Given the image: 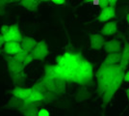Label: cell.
<instances>
[{
  "label": "cell",
  "instance_id": "6da1fadb",
  "mask_svg": "<svg viewBox=\"0 0 129 116\" xmlns=\"http://www.w3.org/2000/svg\"><path fill=\"white\" fill-rule=\"evenodd\" d=\"M55 65L57 77H62L68 82L80 85H92L93 67L80 52L66 51L63 55L56 57Z\"/></svg>",
  "mask_w": 129,
  "mask_h": 116
},
{
  "label": "cell",
  "instance_id": "7a4b0ae2",
  "mask_svg": "<svg viewBox=\"0 0 129 116\" xmlns=\"http://www.w3.org/2000/svg\"><path fill=\"white\" fill-rule=\"evenodd\" d=\"M124 70L120 65H107L102 63L95 74L97 79L96 93L102 98V108L105 109L107 105L113 99L114 95L124 81Z\"/></svg>",
  "mask_w": 129,
  "mask_h": 116
},
{
  "label": "cell",
  "instance_id": "3957f363",
  "mask_svg": "<svg viewBox=\"0 0 129 116\" xmlns=\"http://www.w3.org/2000/svg\"><path fill=\"white\" fill-rule=\"evenodd\" d=\"M48 47H47V44L44 41L38 42V44H36V47L32 50L34 59H36V60H43L46 56L48 55Z\"/></svg>",
  "mask_w": 129,
  "mask_h": 116
},
{
  "label": "cell",
  "instance_id": "277c9868",
  "mask_svg": "<svg viewBox=\"0 0 129 116\" xmlns=\"http://www.w3.org/2000/svg\"><path fill=\"white\" fill-rule=\"evenodd\" d=\"M4 58H5L6 62H7L8 70H9L10 75H11V74H17V73L22 72V71L24 70L25 67L23 65V63L16 60V59L14 58V56L9 55V54H5V55H4Z\"/></svg>",
  "mask_w": 129,
  "mask_h": 116
},
{
  "label": "cell",
  "instance_id": "5b68a950",
  "mask_svg": "<svg viewBox=\"0 0 129 116\" xmlns=\"http://www.w3.org/2000/svg\"><path fill=\"white\" fill-rule=\"evenodd\" d=\"M4 38L6 42H9V41H15V42H19V43L21 42L23 37L19 31V27L17 23H15L10 26L9 31L7 32V34L4 35Z\"/></svg>",
  "mask_w": 129,
  "mask_h": 116
},
{
  "label": "cell",
  "instance_id": "8992f818",
  "mask_svg": "<svg viewBox=\"0 0 129 116\" xmlns=\"http://www.w3.org/2000/svg\"><path fill=\"white\" fill-rule=\"evenodd\" d=\"M22 50L21 44L19 42H15V41H9L6 42L3 45V51L5 54L9 55H15L18 51Z\"/></svg>",
  "mask_w": 129,
  "mask_h": 116
},
{
  "label": "cell",
  "instance_id": "52a82bcc",
  "mask_svg": "<svg viewBox=\"0 0 129 116\" xmlns=\"http://www.w3.org/2000/svg\"><path fill=\"white\" fill-rule=\"evenodd\" d=\"M116 17V10H115V7L113 6H107L106 8L102 9L101 13L99 14V16L97 17V20L101 22L108 21L109 19L114 18Z\"/></svg>",
  "mask_w": 129,
  "mask_h": 116
},
{
  "label": "cell",
  "instance_id": "ba28073f",
  "mask_svg": "<svg viewBox=\"0 0 129 116\" xmlns=\"http://www.w3.org/2000/svg\"><path fill=\"white\" fill-rule=\"evenodd\" d=\"M90 42H91V48L92 50H101L105 44L104 37L100 34H91L90 35Z\"/></svg>",
  "mask_w": 129,
  "mask_h": 116
},
{
  "label": "cell",
  "instance_id": "9c48e42d",
  "mask_svg": "<svg viewBox=\"0 0 129 116\" xmlns=\"http://www.w3.org/2000/svg\"><path fill=\"white\" fill-rule=\"evenodd\" d=\"M104 50L107 53H111V52H120L121 51V44L120 42L118 40H110L105 42V44L103 45Z\"/></svg>",
  "mask_w": 129,
  "mask_h": 116
},
{
  "label": "cell",
  "instance_id": "30bf717a",
  "mask_svg": "<svg viewBox=\"0 0 129 116\" xmlns=\"http://www.w3.org/2000/svg\"><path fill=\"white\" fill-rule=\"evenodd\" d=\"M19 112L25 116H37L39 109L37 106L33 105L31 103H24V105L19 109Z\"/></svg>",
  "mask_w": 129,
  "mask_h": 116
},
{
  "label": "cell",
  "instance_id": "8fae6325",
  "mask_svg": "<svg viewBox=\"0 0 129 116\" xmlns=\"http://www.w3.org/2000/svg\"><path fill=\"white\" fill-rule=\"evenodd\" d=\"M38 44V42L32 37H28V36H24L22 38L20 44H21L22 50H26L28 52H32L34 48L36 47V44Z\"/></svg>",
  "mask_w": 129,
  "mask_h": 116
},
{
  "label": "cell",
  "instance_id": "7c38bea8",
  "mask_svg": "<svg viewBox=\"0 0 129 116\" xmlns=\"http://www.w3.org/2000/svg\"><path fill=\"white\" fill-rule=\"evenodd\" d=\"M32 91V87L31 88H24V87H21V86H16V88L13 89L11 91V93L14 96H16V97H18L20 99L25 100L29 97V95L31 94Z\"/></svg>",
  "mask_w": 129,
  "mask_h": 116
},
{
  "label": "cell",
  "instance_id": "4fadbf2b",
  "mask_svg": "<svg viewBox=\"0 0 129 116\" xmlns=\"http://www.w3.org/2000/svg\"><path fill=\"white\" fill-rule=\"evenodd\" d=\"M24 103H25V101L23 99H20V98H18V97L13 95V97H11V99L8 102V104H7V105H6L5 107L6 108H12V109H17V110H19L22 106H23Z\"/></svg>",
  "mask_w": 129,
  "mask_h": 116
},
{
  "label": "cell",
  "instance_id": "5bb4252c",
  "mask_svg": "<svg viewBox=\"0 0 129 116\" xmlns=\"http://www.w3.org/2000/svg\"><path fill=\"white\" fill-rule=\"evenodd\" d=\"M67 80L62 77H54V85H55V93L58 95H63L66 92Z\"/></svg>",
  "mask_w": 129,
  "mask_h": 116
},
{
  "label": "cell",
  "instance_id": "9a60e30c",
  "mask_svg": "<svg viewBox=\"0 0 129 116\" xmlns=\"http://www.w3.org/2000/svg\"><path fill=\"white\" fill-rule=\"evenodd\" d=\"M40 3H41L40 0H21L19 2V5L25 8L28 11L36 12L38 10Z\"/></svg>",
  "mask_w": 129,
  "mask_h": 116
},
{
  "label": "cell",
  "instance_id": "2e32d148",
  "mask_svg": "<svg viewBox=\"0 0 129 116\" xmlns=\"http://www.w3.org/2000/svg\"><path fill=\"white\" fill-rule=\"evenodd\" d=\"M118 26H117V22L116 21H110L107 22L103 28L101 29V34L105 36H111L117 32Z\"/></svg>",
  "mask_w": 129,
  "mask_h": 116
},
{
  "label": "cell",
  "instance_id": "e0dca14e",
  "mask_svg": "<svg viewBox=\"0 0 129 116\" xmlns=\"http://www.w3.org/2000/svg\"><path fill=\"white\" fill-rule=\"evenodd\" d=\"M120 59H121L120 52H111V53H108L103 63L107 65H115V64H118V62H120Z\"/></svg>",
  "mask_w": 129,
  "mask_h": 116
},
{
  "label": "cell",
  "instance_id": "ac0fdd59",
  "mask_svg": "<svg viewBox=\"0 0 129 116\" xmlns=\"http://www.w3.org/2000/svg\"><path fill=\"white\" fill-rule=\"evenodd\" d=\"M11 78L13 80V83L16 85V86H22L25 80H26V74L23 72H19L17 74H11Z\"/></svg>",
  "mask_w": 129,
  "mask_h": 116
},
{
  "label": "cell",
  "instance_id": "d6986e66",
  "mask_svg": "<svg viewBox=\"0 0 129 116\" xmlns=\"http://www.w3.org/2000/svg\"><path fill=\"white\" fill-rule=\"evenodd\" d=\"M129 63V43L124 42V49L121 52V59H120V66L123 68L124 70L128 66Z\"/></svg>",
  "mask_w": 129,
  "mask_h": 116
},
{
  "label": "cell",
  "instance_id": "ffe728a7",
  "mask_svg": "<svg viewBox=\"0 0 129 116\" xmlns=\"http://www.w3.org/2000/svg\"><path fill=\"white\" fill-rule=\"evenodd\" d=\"M43 93L39 92V91H35L33 90L31 94L29 95V97L25 99V103H34V102H38V101H43Z\"/></svg>",
  "mask_w": 129,
  "mask_h": 116
},
{
  "label": "cell",
  "instance_id": "44dd1931",
  "mask_svg": "<svg viewBox=\"0 0 129 116\" xmlns=\"http://www.w3.org/2000/svg\"><path fill=\"white\" fill-rule=\"evenodd\" d=\"M57 96H58L57 93H55L53 91H50V90H46L43 93V103L46 104V105L51 104L52 102H54L55 100L57 99Z\"/></svg>",
  "mask_w": 129,
  "mask_h": 116
},
{
  "label": "cell",
  "instance_id": "7402d4cb",
  "mask_svg": "<svg viewBox=\"0 0 129 116\" xmlns=\"http://www.w3.org/2000/svg\"><path fill=\"white\" fill-rule=\"evenodd\" d=\"M44 73L46 76L51 77H57V74H56V69H55V65H45L44 66Z\"/></svg>",
  "mask_w": 129,
  "mask_h": 116
},
{
  "label": "cell",
  "instance_id": "603a6c76",
  "mask_svg": "<svg viewBox=\"0 0 129 116\" xmlns=\"http://www.w3.org/2000/svg\"><path fill=\"white\" fill-rule=\"evenodd\" d=\"M32 89L33 90H35V91L42 92V93H44V92L47 90V88L45 87V85H44V83H43V81L42 80V79H40V80H38L37 82L35 83V84L32 86Z\"/></svg>",
  "mask_w": 129,
  "mask_h": 116
},
{
  "label": "cell",
  "instance_id": "cb8c5ba5",
  "mask_svg": "<svg viewBox=\"0 0 129 116\" xmlns=\"http://www.w3.org/2000/svg\"><path fill=\"white\" fill-rule=\"evenodd\" d=\"M90 93L86 90V88H81L78 91V94H77V101H84V100L90 98Z\"/></svg>",
  "mask_w": 129,
  "mask_h": 116
},
{
  "label": "cell",
  "instance_id": "d4e9b609",
  "mask_svg": "<svg viewBox=\"0 0 129 116\" xmlns=\"http://www.w3.org/2000/svg\"><path fill=\"white\" fill-rule=\"evenodd\" d=\"M28 53H29L28 51H26V50H21L20 51H18L16 54L14 55V58H15L16 60L23 63L24 60H25V58H26V56L28 55Z\"/></svg>",
  "mask_w": 129,
  "mask_h": 116
},
{
  "label": "cell",
  "instance_id": "484cf974",
  "mask_svg": "<svg viewBox=\"0 0 129 116\" xmlns=\"http://www.w3.org/2000/svg\"><path fill=\"white\" fill-rule=\"evenodd\" d=\"M33 60H34V56H33L32 52H29V53H28V55L26 56V58H25L24 62H23V65H24V67H26L28 64H30Z\"/></svg>",
  "mask_w": 129,
  "mask_h": 116
},
{
  "label": "cell",
  "instance_id": "4316f807",
  "mask_svg": "<svg viewBox=\"0 0 129 116\" xmlns=\"http://www.w3.org/2000/svg\"><path fill=\"white\" fill-rule=\"evenodd\" d=\"M98 5L101 9H104L109 6V0H98Z\"/></svg>",
  "mask_w": 129,
  "mask_h": 116
},
{
  "label": "cell",
  "instance_id": "83f0119b",
  "mask_svg": "<svg viewBox=\"0 0 129 116\" xmlns=\"http://www.w3.org/2000/svg\"><path fill=\"white\" fill-rule=\"evenodd\" d=\"M38 115L39 116H49L50 113H49V111L47 110V109H45V108H41V109L39 110Z\"/></svg>",
  "mask_w": 129,
  "mask_h": 116
},
{
  "label": "cell",
  "instance_id": "f1b7e54d",
  "mask_svg": "<svg viewBox=\"0 0 129 116\" xmlns=\"http://www.w3.org/2000/svg\"><path fill=\"white\" fill-rule=\"evenodd\" d=\"M9 29H10L9 25H2L1 26V34H3V35L7 34V32L9 31Z\"/></svg>",
  "mask_w": 129,
  "mask_h": 116
},
{
  "label": "cell",
  "instance_id": "f546056e",
  "mask_svg": "<svg viewBox=\"0 0 129 116\" xmlns=\"http://www.w3.org/2000/svg\"><path fill=\"white\" fill-rule=\"evenodd\" d=\"M5 43L6 41H5V38H4V35L3 34H0V48H2Z\"/></svg>",
  "mask_w": 129,
  "mask_h": 116
},
{
  "label": "cell",
  "instance_id": "4dcf8cb0",
  "mask_svg": "<svg viewBox=\"0 0 129 116\" xmlns=\"http://www.w3.org/2000/svg\"><path fill=\"white\" fill-rule=\"evenodd\" d=\"M51 1L53 2L54 4H57V5H63L66 2V0H51Z\"/></svg>",
  "mask_w": 129,
  "mask_h": 116
},
{
  "label": "cell",
  "instance_id": "1f68e13d",
  "mask_svg": "<svg viewBox=\"0 0 129 116\" xmlns=\"http://www.w3.org/2000/svg\"><path fill=\"white\" fill-rule=\"evenodd\" d=\"M124 81L129 82V71L124 74Z\"/></svg>",
  "mask_w": 129,
  "mask_h": 116
},
{
  "label": "cell",
  "instance_id": "d6a6232c",
  "mask_svg": "<svg viewBox=\"0 0 129 116\" xmlns=\"http://www.w3.org/2000/svg\"><path fill=\"white\" fill-rule=\"evenodd\" d=\"M20 1H21V0H5V2L7 4H8V3H16V2L19 3Z\"/></svg>",
  "mask_w": 129,
  "mask_h": 116
},
{
  "label": "cell",
  "instance_id": "836d02e7",
  "mask_svg": "<svg viewBox=\"0 0 129 116\" xmlns=\"http://www.w3.org/2000/svg\"><path fill=\"white\" fill-rule=\"evenodd\" d=\"M117 1H118V0H109V5L115 7L116 3H117Z\"/></svg>",
  "mask_w": 129,
  "mask_h": 116
},
{
  "label": "cell",
  "instance_id": "e575fe53",
  "mask_svg": "<svg viewBox=\"0 0 129 116\" xmlns=\"http://www.w3.org/2000/svg\"><path fill=\"white\" fill-rule=\"evenodd\" d=\"M7 3L5 2V0H0V8H3Z\"/></svg>",
  "mask_w": 129,
  "mask_h": 116
},
{
  "label": "cell",
  "instance_id": "d590c367",
  "mask_svg": "<svg viewBox=\"0 0 129 116\" xmlns=\"http://www.w3.org/2000/svg\"><path fill=\"white\" fill-rule=\"evenodd\" d=\"M2 15H4V10H3V8H0V16H2Z\"/></svg>",
  "mask_w": 129,
  "mask_h": 116
},
{
  "label": "cell",
  "instance_id": "8d00e7d4",
  "mask_svg": "<svg viewBox=\"0 0 129 116\" xmlns=\"http://www.w3.org/2000/svg\"><path fill=\"white\" fill-rule=\"evenodd\" d=\"M126 96H127V99H128V101H129V88L126 90Z\"/></svg>",
  "mask_w": 129,
  "mask_h": 116
},
{
  "label": "cell",
  "instance_id": "74e56055",
  "mask_svg": "<svg viewBox=\"0 0 129 116\" xmlns=\"http://www.w3.org/2000/svg\"><path fill=\"white\" fill-rule=\"evenodd\" d=\"M86 3H91V2H93V0H84Z\"/></svg>",
  "mask_w": 129,
  "mask_h": 116
},
{
  "label": "cell",
  "instance_id": "f35d334b",
  "mask_svg": "<svg viewBox=\"0 0 129 116\" xmlns=\"http://www.w3.org/2000/svg\"><path fill=\"white\" fill-rule=\"evenodd\" d=\"M126 20H127V22H128V24H129V14L126 16Z\"/></svg>",
  "mask_w": 129,
  "mask_h": 116
},
{
  "label": "cell",
  "instance_id": "ab89813d",
  "mask_svg": "<svg viewBox=\"0 0 129 116\" xmlns=\"http://www.w3.org/2000/svg\"><path fill=\"white\" fill-rule=\"evenodd\" d=\"M40 1H41V2H42V1H43V2H46V1H49V0H40Z\"/></svg>",
  "mask_w": 129,
  "mask_h": 116
},
{
  "label": "cell",
  "instance_id": "60d3db41",
  "mask_svg": "<svg viewBox=\"0 0 129 116\" xmlns=\"http://www.w3.org/2000/svg\"><path fill=\"white\" fill-rule=\"evenodd\" d=\"M0 53H1V50H0Z\"/></svg>",
  "mask_w": 129,
  "mask_h": 116
}]
</instances>
